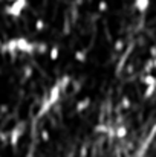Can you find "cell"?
Listing matches in <instances>:
<instances>
[{"instance_id":"6da1fadb","label":"cell","mask_w":156,"mask_h":157,"mask_svg":"<svg viewBox=\"0 0 156 157\" xmlns=\"http://www.w3.org/2000/svg\"><path fill=\"white\" fill-rule=\"evenodd\" d=\"M28 3H29L28 0H12L9 5L5 6V14L12 18H18L23 14V11L28 8Z\"/></svg>"},{"instance_id":"7a4b0ae2","label":"cell","mask_w":156,"mask_h":157,"mask_svg":"<svg viewBox=\"0 0 156 157\" xmlns=\"http://www.w3.org/2000/svg\"><path fill=\"white\" fill-rule=\"evenodd\" d=\"M23 134H25V124L23 122H18L11 131H8V142L11 144V147L15 148L18 145L20 139L23 137Z\"/></svg>"},{"instance_id":"3957f363","label":"cell","mask_w":156,"mask_h":157,"mask_svg":"<svg viewBox=\"0 0 156 157\" xmlns=\"http://www.w3.org/2000/svg\"><path fill=\"white\" fill-rule=\"evenodd\" d=\"M17 40V52L25 53V55H32L35 53V43L29 41L26 37H15Z\"/></svg>"},{"instance_id":"277c9868","label":"cell","mask_w":156,"mask_h":157,"mask_svg":"<svg viewBox=\"0 0 156 157\" xmlns=\"http://www.w3.org/2000/svg\"><path fill=\"white\" fill-rule=\"evenodd\" d=\"M61 92H63V89H61V86H60V82L57 81L54 86L51 87V90H49V93H48V102L51 104V107L58 104V101H60V98H61Z\"/></svg>"},{"instance_id":"5b68a950","label":"cell","mask_w":156,"mask_h":157,"mask_svg":"<svg viewBox=\"0 0 156 157\" xmlns=\"http://www.w3.org/2000/svg\"><path fill=\"white\" fill-rule=\"evenodd\" d=\"M0 49L3 51V52H6L8 55H11L12 58H15L17 56V40L15 38H11V40H8V41H5L2 46H0Z\"/></svg>"},{"instance_id":"8992f818","label":"cell","mask_w":156,"mask_h":157,"mask_svg":"<svg viewBox=\"0 0 156 157\" xmlns=\"http://www.w3.org/2000/svg\"><path fill=\"white\" fill-rule=\"evenodd\" d=\"M90 102H92L90 98H84V99H81L80 102H77V105H75V111H77V113H81V111L87 110L89 105H90Z\"/></svg>"},{"instance_id":"52a82bcc","label":"cell","mask_w":156,"mask_h":157,"mask_svg":"<svg viewBox=\"0 0 156 157\" xmlns=\"http://www.w3.org/2000/svg\"><path fill=\"white\" fill-rule=\"evenodd\" d=\"M149 5H150V0H135V8L139 12H146Z\"/></svg>"},{"instance_id":"ba28073f","label":"cell","mask_w":156,"mask_h":157,"mask_svg":"<svg viewBox=\"0 0 156 157\" xmlns=\"http://www.w3.org/2000/svg\"><path fill=\"white\" fill-rule=\"evenodd\" d=\"M58 56H60V48L57 44H54L49 49V58H51V61H57Z\"/></svg>"},{"instance_id":"9c48e42d","label":"cell","mask_w":156,"mask_h":157,"mask_svg":"<svg viewBox=\"0 0 156 157\" xmlns=\"http://www.w3.org/2000/svg\"><path fill=\"white\" fill-rule=\"evenodd\" d=\"M46 52H48V44L46 43H35V53L43 55Z\"/></svg>"},{"instance_id":"30bf717a","label":"cell","mask_w":156,"mask_h":157,"mask_svg":"<svg viewBox=\"0 0 156 157\" xmlns=\"http://www.w3.org/2000/svg\"><path fill=\"white\" fill-rule=\"evenodd\" d=\"M74 56H75V59L78 63H86V59H87V53L84 52V51H77Z\"/></svg>"},{"instance_id":"8fae6325","label":"cell","mask_w":156,"mask_h":157,"mask_svg":"<svg viewBox=\"0 0 156 157\" xmlns=\"http://www.w3.org/2000/svg\"><path fill=\"white\" fill-rule=\"evenodd\" d=\"M126 134H127V128H126V127H116V128H115V136H116L118 139L126 137Z\"/></svg>"},{"instance_id":"7c38bea8","label":"cell","mask_w":156,"mask_h":157,"mask_svg":"<svg viewBox=\"0 0 156 157\" xmlns=\"http://www.w3.org/2000/svg\"><path fill=\"white\" fill-rule=\"evenodd\" d=\"M45 29V20H42V18H38V20H35V31H38V32H42Z\"/></svg>"},{"instance_id":"4fadbf2b","label":"cell","mask_w":156,"mask_h":157,"mask_svg":"<svg viewBox=\"0 0 156 157\" xmlns=\"http://www.w3.org/2000/svg\"><path fill=\"white\" fill-rule=\"evenodd\" d=\"M23 70H25V72H23V79H29V78L32 76V69H31L29 66H26Z\"/></svg>"},{"instance_id":"5bb4252c","label":"cell","mask_w":156,"mask_h":157,"mask_svg":"<svg viewBox=\"0 0 156 157\" xmlns=\"http://www.w3.org/2000/svg\"><path fill=\"white\" fill-rule=\"evenodd\" d=\"M98 11H101V12L107 11V2H106V0H101V2L98 3Z\"/></svg>"},{"instance_id":"9a60e30c","label":"cell","mask_w":156,"mask_h":157,"mask_svg":"<svg viewBox=\"0 0 156 157\" xmlns=\"http://www.w3.org/2000/svg\"><path fill=\"white\" fill-rule=\"evenodd\" d=\"M42 140H43V142H48V140H49V133H48V130H43V131H42Z\"/></svg>"},{"instance_id":"2e32d148","label":"cell","mask_w":156,"mask_h":157,"mask_svg":"<svg viewBox=\"0 0 156 157\" xmlns=\"http://www.w3.org/2000/svg\"><path fill=\"white\" fill-rule=\"evenodd\" d=\"M122 48H124V43H122V41H116V43H115V49H116V51H121Z\"/></svg>"},{"instance_id":"e0dca14e","label":"cell","mask_w":156,"mask_h":157,"mask_svg":"<svg viewBox=\"0 0 156 157\" xmlns=\"http://www.w3.org/2000/svg\"><path fill=\"white\" fill-rule=\"evenodd\" d=\"M2 44H3V41H2V38H0V46H2Z\"/></svg>"},{"instance_id":"ac0fdd59","label":"cell","mask_w":156,"mask_h":157,"mask_svg":"<svg viewBox=\"0 0 156 157\" xmlns=\"http://www.w3.org/2000/svg\"><path fill=\"white\" fill-rule=\"evenodd\" d=\"M11 2H12V0H11Z\"/></svg>"}]
</instances>
